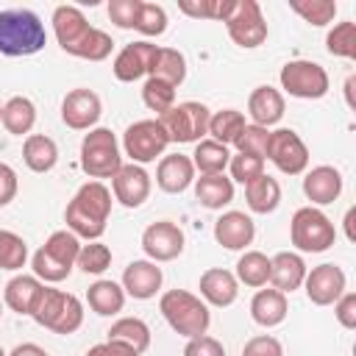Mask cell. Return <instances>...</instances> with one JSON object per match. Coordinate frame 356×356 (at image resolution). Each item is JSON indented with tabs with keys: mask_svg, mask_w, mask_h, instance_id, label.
Masks as SVG:
<instances>
[{
	"mask_svg": "<svg viewBox=\"0 0 356 356\" xmlns=\"http://www.w3.org/2000/svg\"><path fill=\"white\" fill-rule=\"evenodd\" d=\"M306 270L309 267H306L303 256L295 250H281V253L270 256V284H273V289H278L284 295L303 286Z\"/></svg>",
	"mask_w": 356,
	"mask_h": 356,
	"instance_id": "24",
	"label": "cell"
},
{
	"mask_svg": "<svg viewBox=\"0 0 356 356\" xmlns=\"http://www.w3.org/2000/svg\"><path fill=\"white\" fill-rule=\"evenodd\" d=\"M345 286H348L345 270H342L339 264H331V261L306 270V278H303L306 298H309L314 306H334L337 298L345 292Z\"/></svg>",
	"mask_w": 356,
	"mask_h": 356,
	"instance_id": "15",
	"label": "cell"
},
{
	"mask_svg": "<svg viewBox=\"0 0 356 356\" xmlns=\"http://www.w3.org/2000/svg\"><path fill=\"white\" fill-rule=\"evenodd\" d=\"M353 220H356V209L350 206L348 211H345V236H348V242H356V234H353Z\"/></svg>",
	"mask_w": 356,
	"mask_h": 356,
	"instance_id": "55",
	"label": "cell"
},
{
	"mask_svg": "<svg viewBox=\"0 0 356 356\" xmlns=\"http://www.w3.org/2000/svg\"><path fill=\"white\" fill-rule=\"evenodd\" d=\"M234 3L236 0H184L178 3V8L186 14V17H195V19H220L225 22L228 14L234 11Z\"/></svg>",
	"mask_w": 356,
	"mask_h": 356,
	"instance_id": "44",
	"label": "cell"
},
{
	"mask_svg": "<svg viewBox=\"0 0 356 356\" xmlns=\"http://www.w3.org/2000/svg\"><path fill=\"white\" fill-rule=\"evenodd\" d=\"M225 31L234 44L253 50L267 42V22L261 14V6L256 0H236L234 11L225 19Z\"/></svg>",
	"mask_w": 356,
	"mask_h": 356,
	"instance_id": "11",
	"label": "cell"
},
{
	"mask_svg": "<svg viewBox=\"0 0 356 356\" xmlns=\"http://www.w3.org/2000/svg\"><path fill=\"white\" fill-rule=\"evenodd\" d=\"M75 267H78L81 273H86V275H100V273H106V270L111 267V248L103 245L100 239L81 245L78 259H75Z\"/></svg>",
	"mask_w": 356,
	"mask_h": 356,
	"instance_id": "40",
	"label": "cell"
},
{
	"mask_svg": "<svg viewBox=\"0 0 356 356\" xmlns=\"http://www.w3.org/2000/svg\"><path fill=\"white\" fill-rule=\"evenodd\" d=\"M289 314V303H286V295L267 286V289H259L250 300V317L256 325L261 328H275L286 320Z\"/></svg>",
	"mask_w": 356,
	"mask_h": 356,
	"instance_id": "27",
	"label": "cell"
},
{
	"mask_svg": "<svg viewBox=\"0 0 356 356\" xmlns=\"http://www.w3.org/2000/svg\"><path fill=\"white\" fill-rule=\"evenodd\" d=\"M245 203L253 214H273L281 203V184L273 175L261 172L259 178L245 184Z\"/></svg>",
	"mask_w": 356,
	"mask_h": 356,
	"instance_id": "31",
	"label": "cell"
},
{
	"mask_svg": "<svg viewBox=\"0 0 356 356\" xmlns=\"http://www.w3.org/2000/svg\"><path fill=\"white\" fill-rule=\"evenodd\" d=\"M92 25L86 22L83 11L78 6H56L53 8V33L64 53H72V47L83 39V33Z\"/></svg>",
	"mask_w": 356,
	"mask_h": 356,
	"instance_id": "26",
	"label": "cell"
},
{
	"mask_svg": "<svg viewBox=\"0 0 356 356\" xmlns=\"http://www.w3.org/2000/svg\"><path fill=\"white\" fill-rule=\"evenodd\" d=\"M334 317H337V323L342 325V328H348V331H353L356 328V292H342L339 298H337V303H334Z\"/></svg>",
	"mask_w": 356,
	"mask_h": 356,
	"instance_id": "50",
	"label": "cell"
},
{
	"mask_svg": "<svg viewBox=\"0 0 356 356\" xmlns=\"http://www.w3.org/2000/svg\"><path fill=\"white\" fill-rule=\"evenodd\" d=\"M342 172L331 164H317L303 172V195L312 200V206H328L342 195Z\"/></svg>",
	"mask_w": 356,
	"mask_h": 356,
	"instance_id": "20",
	"label": "cell"
},
{
	"mask_svg": "<svg viewBox=\"0 0 356 356\" xmlns=\"http://www.w3.org/2000/svg\"><path fill=\"white\" fill-rule=\"evenodd\" d=\"M142 36H161L167 31V11L159 3H142L139 17H136V28Z\"/></svg>",
	"mask_w": 356,
	"mask_h": 356,
	"instance_id": "46",
	"label": "cell"
},
{
	"mask_svg": "<svg viewBox=\"0 0 356 356\" xmlns=\"http://www.w3.org/2000/svg\"><path fill=\"white\" fill-rule=\"evenodd\" d=\"M108 214H111V189L103 181H86L67 203L64 222L67 231H72L78 239L95 242L106 234Z\"/></svg>",
	"mask_w": 356,
	"mask_h": 356,
	"instance_id": "1",
	"label": "cell"
},
{
	"mask_svg": "<svg viewBox=\"0 0 356 356\" xmlns=\"http://www.w3.org/2000/svg\"><path fill=\"white\" fill-rule=\"evenodd\" d=\"M209 117L211 111L197 103V100H184V103H175L170 111H164L159 117L161 128L167 131L170 142H178V145H197L206 131H209Z\"/></svg>",
	"mask_w": 356,
	"mask_h": 356,
	"instance_id": "9",
	"label": "cell"
},
{
	"mask_svg": "<svg viewBox=\"0 0 356 356\" xmlns=\"http://www.w3.org/2000/svg\"><path fill=\"white\" fill-rule=\"evenodd\" d=\"M184 356H225V348H222L220 339L203 334V337H192V339H186Z\"/></svg>",
	"mask_w": 356,
	"mask_h": 356,
	"instance_id": "51",
	"label": "cell"
},
{
	"mask_svg": "<svg viewBox=\"0 0 356 356\" xmlns=\"http://www.w3.org/2000/svg\"><path fill=\"white\" fill-rule=\"evenodd\" d=\"M150 189H153V181H150V175H147V170L142 164H131L128 161L111 178L114 200H120L125 209H139L150 197Z\"/></svg>",
	"mask_w": 356,
	"mask_h": 356,
	"instance_id": "16",
	"label": "cell"
},
{
	"mask_svg": "<svg viewBox=\"0 0 356 356\" xmlns=\"http://www.w3.org/2000/svg\"><path fill=\"white\" fill-rule=\"evenodd\" d=\"M256 236V222L245 211H222L214 220V239L225 250H248Z\"/></svg>",
	"mask_w": 356,
	"mask_h": 356,
	"instance_id": "19",
	"label": "cell"
},
{
	"mask_svg": "<svg viewBox=\"0 0 356 356\" xmlns=\"http://www.w3.org/2000/svg\"><path fill=\"white\" fill-rule=\"evenodd\" d=\"M122 164H125L122 150H120V142L111 134V128H92L89 134H83V139H81V170L92 181L114 178Z\"/></svg>",
	"mask_w": 356,
	"mask_h": 356,
	"instance_id": "7",
	"label": "cell"
},
{
	"mask_svg": "<svg viewBox=\"0 0 356 356\" xmlns=\"http://www.w3.org/2000/svg\"><path fill=\"white\" fill-rule=\"evenodd\" d=\"M125 289H122V284H117V281H108V278H97L89 289H86V303H89V309L95 312V314H100V317H114V314H120L122 312V306H125Z\"/></svg>",
	"mask_w": 356,
	"mask_h": 356,
	"instance_id": "29",
	"label": "cell"
},
{
	"mask_svg": "<svg viewBox=\"0 0 356 356\" xmlns=\"http://www.w3.org/2000/svg\"><path fill=\"white\" fill-rule=\"evenodd\" d=\"M284 108H286L284 92L270 86V83L256 86L248 97V117L253 125H261V128H273L275 122H281Z\"/></svg>",
	"mask_w": 356,
	"mask_h": 356,
	"instance_id": "23",
	"label": "cell"
},
{
	"mask_svg": "<svg viewBox=\"0 0 356 356\" xmlns=\"http://www.w3.org/2000/svg\"><path fill=\"white\" fill-rule=\"evenodd\" d=\"M195 197H197V203L203 209L222 211L234 200V181L225 172L200 175V178H195Z\"/></svg>",
	"mask_w": 356,
	"mask_h": 356,
	"instance_id": "28",
	"label": "cell"
},
{
	"mask_svg": "<svg viewBox=\"0 0 356 356\" xmlns=\"http://www.w3.org/2000/svg\"><path fill=\"white\" fill-rule=\"evenodd\" d=\"M159 312L161 317L167 320V325L192 339V337H203L211 325V312L209 306L203 303L200 295L189 292V289H167L161 298H159Z\"/></svg>",
	"mask_w": 356,
	"mask_h": 356,
	"instance_id": "3",
	"label": "cell"
},
{
	"mask_svg": "<svg viewBox=\"0 0 356 356\" xmlns=\"http://www.w3.org/2000/svg\"><path fill=\"white\" fill-rule=\"evenodd\" d=\"M28 261V242L8 231V228H0V270H22Z\"/></svg>",
	"mask_w": 356,
	"mask_h": 356,
	"instance_id": "41",
	"label": "cell"
},
{
	"mask_svg": "<svg viewBox=\"0 0 356 356\" xmlns=\"http://www.w3.org/2000/svg\"><path fill=\"white\" fill-rule=\"evenodd\" d=\"M242 356H284V345L273 334H256L242 345Z\"/></svg>",
	"mask_w": 356,
	"mask_h": 356,
	"instance_id": "49",
	"label": "cell"
},
{
	"mask_svg": "<svg viewBox=\"0 0 356 356\" xmlns=\"http://www.w3.org/2000/svg\"><path fill=\"white\" fill-rule=\"evenodd\" d=\"M156 184L167 195H181L195 184V164L184 153H167L159 159L156 167Z\"/></svg>",
	"mask_w": 356,
	"mask_h": 356,
	"instance_id": "21",
	"label": "cell"
},
{
	"mask_svg": "<svg viewBox=\"0 0 356 356\" xmlns=\"http://www.w3.org/2000/svg\"><path fill=\"white\" fill-rule=\"evenodd\" d=\"M278 81H281V89L298 100H320L331 89L325 67L317 61H309V58L286 61L278 72Z\"/></svg>",
	"mask_w": 356,
	"mask_h": 356,
	"instance_id": "8",
	"label": "cell"
},
{
	"mask_svg": "<svg viewBox=\"0 0 356 356\" xmlns=\"http://www.w3.org/2000/svg\"><path fill=\"white\" fill-rule=\"evenodd\" d=\"M167 145H170V136L161 128L159 117L156 120H136L122 134V150L131 159V164H150V161H156L159 156H164Z\"/></svg>",
	"mask_w": 356,
	"mask_h": 356,
	"instance_id": "10",
	"label": "cell"
},
{
	"mask_svg": "<svg viewBox=\"0 0 356 356\" xmlns=\"http://www.w3.org/2000/svg\"><path fill=\"white\" fill-rule=\"evenodd\" d=\"M139 8H142V0H111V3H108V19H111L117 28L131 31V28H136Z\"/></svg>",
	"mask_w": 356,
	"mask_h": 356,
	"instance_id": "48",
	"label": "cell"
},
{
	"mask_svg": "<svg viewBox=\"0 0 356 356\" xmlns=\"http://www.w3.org/2000/svg\"><path fill=\"white\" fill-rule=\"evenodd\" d=\"M31 317L36 320V325L67 337V334H75L83 325V303L72 292H64V289H56V286L44 284L39 306Z\"/></svg>",
	"mask_w": 356,
	"mask_h": 356,
	"instance_id": "5",
	"label": "cell"
},
{
	"mask_svg": "<svg viewBox=\"0 0 356 356\" xmlns=\"http://www.w3.org/2000/svg\"><path fill=\"white\" fill-rule=\"evenodd\" d=\"M17 189H19V178H17V170L6 161H0V209L8 206L14 197H17Z\"/></svg>",
	"mask_w": 356,
	"mask_h": 356,
	"instance_id": "52",
	"label": "cell"
},
{
	"mask_svg": "<svg viewBox=\"0 0 356 356\" xmlns=\"http://www.w3.org/2000/svg\"><path fill=\"white\" fill-rule=\"evenodd\" d=\"M325 50L337 58L353 61L356 58V22H350V19L337 22L325 36Z\"/></svg>",
	"mask_w": 356,
	"mask_h": 356,
	"instance_id": "39",
	"label": "cell"
},
{
	"mask_svg": "<svg viewBox=\"0 0 356 356\" xmlns=\"http://www.w3.org/2000/svg\"><path fill=\"white\" fill-rule=\"evenodd\" d=\"M42 292H44V284H42L36 275L19 273V275H14V278L6 284V289H3V303H6L11 312H17V314H28V317H31V314L36 312V306H39Z\"/></svg>",
	"mask_w": 356,
	"mask_h": 356,
	"instance_id": "25",
	"label": "cell"
},
{
	"mask_svg": "<svg viewBox=\"0 0 356 356\" xmlns=\"http://www.w3.org/2000/svg\"><path fill=\"white\" fill-rule=\"evenodd\" d=\"M264 159H270L275 164V170L284 175H303L309 170V147L298 136V131H292V128L270 131Z\"/></svg>",
	"mask_w": 356,
	"mask_h": 356,
	"instance_id": "12",
	"label": "cell"
},
{
	"mask_svg": "<svg viewBox=\"0 0 356 356\" xmlns=\"http://www.w3.org/2000/svg\"><path fill=\"white\" fill-rule=\"evenodd\" d=\"M100 114H103L100 95L86 89V86H78V89L67 92L64 100H61V120L72 131H92V128H97Z\"/></svg>",
	"mask_w": 356,
	"mask_h": 356,
	"instance_id": "14",
	"label": "cell"
},
{
	"mask_svg": "<svg viewBox=\"0 0 356 356\" xmlns=\"http://www.w3.org/2000/svg\"><path fill=\"white\" fill-rule=\"evenodd\" d=\"M192 164H195V172L200 175H217V172H225L228 161H231V147L214 142V139H200L195 145V153L189 156Z\"/></svg>",
	"mask_w": 356,
	"mask_h": 356,
	"instance_id": "34",
	"label": "cell"
},
{
	"mask_svg": "<svg viewBox=\"0 0 356 356\" xmlns=\"http://www.w3.org/2000/svg\"><path fill=\"white\" fill-rule=\"evenodd\" d=\"M161 281H164V273L156 261L150 259H136L131 261L125 270H122V289L128 298L134 300H150L156 298V292L161 289Z\"/></svg>",
	"mask_w": 356,
	"mask_h": 356,
	"instance_id": "18",
	"label": "cell"
},
{
	"mask_svg": "<svg viewBox=\"0 0 356 356\" xmlns=\"http://www.w3.org/2000/svg\"><path fill=\"white\" fill-rule=\"evenodd\" d=\"M111 50H114V39H111L106 31H100V28L92 25V28L83 33V39L72 47L70 56L86 58V61H106V58L111 56Z\"/></svg>",
	"mask_w": 356,
	"mask_h": 356,
	"instance_id": "38",
	"label": "cell"
},
{
	"mask_svg": "<svg viewBox=\"0 0 356 356\" xmlns=\"http://www.w3.org/2000/svg\"><path fill=\"white\" fill-rule=\"evenodd\" d=\"M47 44V31L39 14L31 8H6L0 11V53L8 58L36 56Z\"/></svg>",
	"mask_w": 356,
	"mask_h": 356,
	"instance_id": "2",
	"label": "cell"
},
{
	"mask_svg": "<svg viewBox=\"0 0 356 356\" xmlns=\"http://www.w3.org/2000/svg\"><path fill=\"white\" fill-rule=\"evenodd\" d=\"M86 356H139V353L131 350V348L122 345V342H111V339H106V342H100V345H92V348L86 350Z\"/></svg>",
	"mask_w": 356,
	"mask_h": 356,
	"instance_id": "53",
	"label": "cell"
},
{
	"mask_svg": "<svg viewBox=\"0 0 356 356\" xmlns=\"http://www.w3.org/2000/svg\"><path fill=\"white\" fill-rule=\"evenodd\" d=\"M8 356H50L42 345H36V342H22V345H17Z\"/></svg>",
	"mask_w": 356,
	"mask_h": 356,
	"instance_id": "54",
	"label": "cell"
},
{
	"mask_svg": "<svg viewBox=\"0 0 356 356\" xmlns=\"http://www.w3.org/2000/svg\"><path fill=\"white\" fill-rule=\"evenodd\" d=\"M245 125H248V120H245L242 111H236V108H222V111H214V114L209 117V131H206V134H209L214 142L231 147V145L239 139V134H242Z\"/></svg>",
	"mask_w": 356,
	"mask_h": 356,
	"instance_id": "37",
	"label": "cell"
},
{
	"mask_svg": "<svg viewBox=\"0 0 356 356\" xmlns=\"http://www.w3.org/2000/svg\"><path fill=\"white\" fill-rule=\"evenodd\" d=\"M22 161L31 172H50L58 164V145L44 134H28L22 142Z\"/></svg>",
	"mask_w": 356,
	"mask_h": 356,
	"instance_id": "30",
	"label": "cell"
},
{
	"mask_svg": "<svg viewBox=\"0 0 356 356\" xmlns=\"http://www.w3.org/2000/svg\"><path fill=\"white\" fill-rule=\"evenodd\" d=\"M156 50H159V44H153V42H147V39L125 44V47L117 53L114 64H111L114 78H117V81H122V83H134V81H139V78L150 75V67H153Z\"/></svg>",
	"mask_w": 356,
	"mask_h": 356,
	"instance_id": "17",
	"label": "cell"
},
{
	"mask_svg": "<svg viewBox=\"0 0 356 356\" xmlns=\"http://www.w3.org/2000/svg\"><path fill=\"white\" fill-rule=\"evenodd\" d=\"M236 281L253 289H261L270 284V256L261 250H245L236 259Z\"/></svg>",
	"mask_w": 356,
	"mask_h": 356,
	"instance_id": "36",
	"label": "cell"
},
{
	"mask_svg": "<svg viewBox=\"0 0 356 356\" xmlns=\"http://www.w3.org/2000/svg\"><path fill=\"white\" fill-rule=\"evenodd\" d=\"M197 289H200L203 303L206 306H217V309H225V306H231L239 298V281L225 267H209L200 275Z\"/></svg>",
	"mask_w": 356,
	"mask_h": 356,
	"instance_id": "22",
	"label": "cell"
},
{
	"mask_svg": "<svg viewBox=\"0 0 356 356\" xmlns=\"http://www.w3.org/2000/svg\"><path fill=\"white\" fill-rule=\"evenodd\" d=\"M267 142H270V128H261V125L248 122V125L242 128L239 139L234 142V147H236V153H248V156H259V159H264V153H267Z\"/></svg>",
	"mask_w": 356,
	"mask_h": 356,
	"instance_id": "45",
	"label": "cell"
},
{
	"mask_svg": "<svg viewBox=\"0 0 356 356\" xmlns=\"http://www.w3.org/2000/svg\"><path fill=\"white\" fill-rule=\"evenodd\" d=\"M228 170H231V181H236V184H250L253 178H259V175L264 172V159L248 156V153H236V156H231Z\"/></svg>",
	"mask_w": 356,
	"mask_h": 356,
	"instance_id": "47",
	"label": "cell"
},
{
	"mask_svg": "<svg viewBox=\"0 0 356 356\" xmlns=\"http://www.w3.org/2000/svg\"><path fill=\"white\" fill-rule=\"evenodd\" d=\"M147 78L167 81L170 86H175V89H178V86L186 81V58H184V53H181V50H175V47H159Z\"/></svg>",
	"mask_w": 356,
	"mask_h": 356,
	"instance_id": "35",
	"label": "cell"
},
{
	"mask_svg": "<svg viewBox=\"0 0 356 356\" xmlns=\"http://www.w3.org/2000/svg\"><path fill=\"white\" fill-rule=\"evenodd\" d=\"M289 8L298 17H303V22H309L314 28H325L337 17V3L334 0H292Z\"/></svg>",
	"mask_w": 356,
	"mask_h": 356,
	"instance_id": "42",
	"label": "cell"
},
{
	"mask_svg": "<svg viewBox=\"0 0 356 356\" xmlns=\"http://www.w3.org/2000/svg\"><path fill=\"white\" fill-rule=\"evenodd\" d=\"M184 245H186V236L181 225L172 220H156L142 231V250L156 264L178 259L184 253Z\"/></svg>",
	"mask_w": 356,
	"mask_h": 356,
	"instance_id": "13",
	"label": "cell"
},
{
	"mask_svg": "<svg viewBox=\"0 0 356 356\" xmlns=\"http://www.w3.org/2000/svg\"><path fill=\"white\" fill-rule=\"evenodd\" d=\"M0 317H3V300H0Z\"/></svg>",
	"mask_w": 356,
	"mask_h": 356,
	"instance_id": "58",
	"label": "cell"
},
{
	"mask_svg": "<svg viewBox=\"0 0 356 356\" xmlns=\"http://www.w3.org/2000/svg\"><path fill=\"white\" fill-rule=\"evenodd\" d=\"M78 250H81V239L72 231H67V228L53 231L47 236V242L31 256V270L42 284H58V281L70 278Z\"/></svg>",
	"mask_w": 356,
	"mask_h": 356,
	"instance_id": "4",
	"label": "cell"
},
{
	"mask_svg": "<svg viewBox=\"0 0 356 356\" xmlns=\"http://www.w3.org/2000/svg\"><path fill=\"white\" fill-rule=\"evenodd\" d=\"M3 128L14 136H28L31 128L36 125V106L31 97H22V95H14L3 103Z\"/></svg>",
	"mask_w": 356,
	"mask_h": 356,
	"instance_id": "32",
	"label": "cell"
},
{
	"mask_svg": "<svg viewBox=\"0 0 356 356\" xmlns=\"http://www.w3.org/2000/svg\"><path fill=\"white\" fill-rule=\"evenodd\" d=\"M0 120H3V103H0Z\"/></svg>",
	"mask_w": 356,
	"mask_h": 356,
	"instance_id": "59",
	"label": "cell"
},
{
	"mask_svg": "<svg viewBox=\"0 0 356 356\" xmlns=\"http://www.w3.org/2000/svg\"><path fill=\"white\" fill-rule=\"evenodd\" d=\"M353 81H356L353 75L345 81V100H348V106H350V108H353Z\"/></svg>",
	"mask_w": 356,
	"mask_h": 356,
	"instance_id": "56",
	"label": "cell"
},
{
	"mask_svg": "<svg viewBox=\"0 0 356 356\" xmlns=\"http://www.w3.org/2000/svg\"><path fill=\"white\" fill-rule=\"evenodd\" d=\"M289 242L298 253H325L337 242V228L317 206H300L289 220Z\"/></svg>",
	"mask_w": 356,
	"mask_h": 356,
	"instance_id": "6",
	"label": "cell"
},
{
	"mask_svg": "<svg viewBox=\"0 0 356 356\" xmlns=\"http://www.w3.org/2000/svg\"><path fill=\"white\" fill-rule=\"evenodd\" d=\"M108 339H111V342H122V345H128L131 350H136V353L142 356V353L150 348L153 334H150V325H147L142 317H120V320L111 323Z\"/></svg>",
	"mask_w": 356,
	"mask_h": 356,
	"instance_id": "33",
	"label": "cell"
},
{
	"mask_svg": "<svg viewBox=\"0 0 356 356\" xmlns=\"http://www.w3.org/2000/svg\"><path fill=\"white\" fill-rule=\"evenodd\" d=\"M142 103L161 117L164 111H170L175 106V86H170L167 81H159V78H145V83H142Z\"/></svg>",
	"mask_w": 356,
	"mask_h": 356,
	"instance_id": "43",
	"label": "cell"
},
{
	"mask_svg": "<svg viewBox=\"0 0 356 356\" xmlns=\"http://www.w3.org/2000/svg\"><path fill=\"white\" fill-rule=\"evenodd\" d=\"M0 356H8V353H6V350H3V345H0Z\"/></svg>",
	"mask_w": 356,
	"mask_h": 356,
	"instance_id": "57",
	"label": "cell"
}]
</instances>
